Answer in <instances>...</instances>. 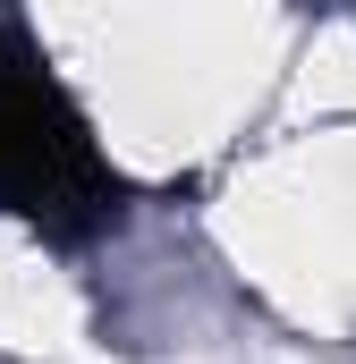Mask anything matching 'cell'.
Wrapping results in <instances>:
<instances>
[{"instance_id":"6da1fadb","label":"cell","mask_w":356,"mask_h":364,"mask_svg":"<svg viewBox=\"0 0 356 364\" xmlns=\"http://www.w3.org/2000/svg\"><path fill=\"white\" fill-rule=\"evenodd\" d=\"M0 212L34 220L43 237H85L119 212V178L102 144L26 51L0 60Z\"/></svg>"}]
</instances>
